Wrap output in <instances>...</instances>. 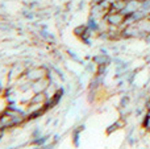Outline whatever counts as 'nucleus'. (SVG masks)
I'll use <instances>...</instances> for the list:
<instances>
[{
    "label": "nucleus",
    "mask_w": 150,
    "mask_h": 149,
    "mask_svg": "<svg viewBox=\"0 0 150 149\" xmlns=\"http://www.w3.org/2000/svg\"><path fill=\"white\" fill-rule=\"evenodd\" d=\"M47 74V67L45 66H30V67H26L25 73V78L30 82H36L38 79H42L45 78Z\"/></svg>",
    "instance_id": "nucleus-1"
},
{
    "label": "nucleus",
    "mask_w": 150,
    "mask_h": 149,
    "mask_svg": "<svg viewBox=\"0 0 150 149\" xmlns=\"http://www.w3.org/2000/svg\"><path fill=\"white\" fill-rule=\"evenodd\" d=\"M103 20L111 26H116V28H124L125 25V16L121 12H107Z\"/></svg>",
    "instance_id": "nucleus-2"
},
{
    "label": "nucleus",
    "mask_w": 150,
    "mask_h": 149,
    "mask_svg": "<svg viewBox=\"0 0 150 149\" xmlns=\"http://www.w3.org/2000/svg\"><path fill=\"white\" fill-rule=\"evenodd\" d=\"M50 84V81L45 77L42 79H38L36 82H32V92L37 94V92H45V90L47 89V86Z\"/></svg>",
    "instance_id": "nucleus-3"
},
{
    "label": "nucleus",
    "mask_w": 150,
    "mask_h": 149,
    "mask_svg": "<svg viewBox=\"0 0 150 149\" xmlns=\"http://www.w3.org/2000/svg\"><path fill=\"white\" fill-rule=\"evenodd\" d=\"M92 61H93V63H95L96 66H103V65L108 66L109 63H111V57H109L105 52H103V53H100V54L95 55Z\"/></svg>",
    "instance_id": "nucleus-4"
},
{
    "label": "nucleus",
    "mask_w": 150,
    "mask_h": 149,
    "mask_svg": "<svg viewBox=\"0 0 150 149\" xmlns=\"http://www.w3.org/2000/svg\"><path fill=\"white\" fill-rule=\"evenodd\" d=\"M124 127H125V119H124V118H120L119 120H116L113 124H111V126L107 128V135L115 133L116 131H119V129L124 128Z\"/></svg>",
    "instance_id": "nucleus-5"
},
{
    "label": "nucleus",
    "mask_w": 150,
    "mask_h": 149,
    "mask_svg": "<svg viewBox=\"0 0 150 149\" xmlns=\"http://www.w3.org/2000/svg\"><path fill=\"white\" fill-rule=\"evenodd\" d=\"M136 24H137V26L140 28V31L142 32V33H145L146 36L150 34V16L149 17L142 18V20H140L138 23H136Z\"/></svg>",
    "instance_id": "nucleus-6"
},
{
    "label": "nucleus",
    "mask_w": 150,
    "mask_h": 149,
    "mask_svg": "<svg viewBox=\"0 0 150 149\" xmlns=\"http://www.w3.org/2000/svg\"><path fill=\"white\" fill-rule=\"evenodd\" d=\"M47 100L45 92H37V94H33L30 96V103H38V104H45V102Z\"/></svg>",
    "instance_id": "nucleus-7"
},
{
    "label": "nucleus",
    "mask_w": 150,
    "mask_h": 149,
    "mask_svg": "<svg viewBox=\"0 0 150 149\" xmlns=\"http://www.w3.org/2000/svg\"><path fill=\"white\" fill-rule=\"evenodd\" d=\"M142 127H144L145 131L150 132V108L149 110H146V114H145L144 120H142Z\"/></svg>",
    "instance_id": "nucleus-8"
},
{
    "label": "nucleus",
    "mask_w": 150,
    "mask_h": 149,
    "mask_svg": "<svg viewBox=\"0 0 150 149\" xmlns=\"http://www.w3.org/2000/svg\"><path fill=\"white\" fill-rule=\"evenodd\" d=\"M86 31H87V25H80V26H76V28L74 29V34L78 37V38H80V37H82L83 34L86 33Z\"/></svg>",
    "instance_id": "nucleus-9"
},
{
    "label": "nucleus",
    "mask_w": 150,
    "mask_h": 149,
    "mask_svg": "<svg viewBox=\"0 0 150 149\" xmlns=\"http://www.w3.org/2000/svg\"><path fill=\"white\" fill-rule=\"evenodd\" d=\"M101 3H103V0H92L91 4H101Z\"/></svg>",
    "instance_id": "nucleus-10"
}]
</instances>
